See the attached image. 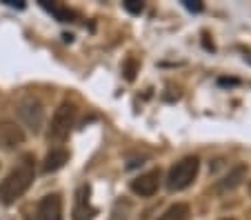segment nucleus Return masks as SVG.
<instances>
[{
	"label": "nucleus",
	"mask_w": 251,
	"mask_h": 220,
	"mask_svg": "<svg viewBox=\"0 0 251 220\" xmlns=\"http://www.w3.org/2000/svg\"><path fill=\"white\" fill-rule=\"evenodd\" d=\"M20 116H23V120L33 131L40 129V124H43V107H40V102H36V100L23 102L20 105Z\"/></svg>",
	"instance_id": "obj_8"
},
{
	"label": "nucleus",
	"mask_w": 251,
	"mask_h": 220,
	"mask_svg": "<svg viewBox=\"0 0 251 220\" xmlns=\"http://www.w3.org/2000/svg\"><path fill=\"white\" fill-rule=\"evenodd\" d=\"M187 218H189V207L182 205V202H178V205L169 207L158 220H187Z\"/></svg>",
	"instance_id": "obj_12"
},
{
	"label": "nucleus",
	"mask_w": 251,
	"mask_h": 220,
	"mask_svg": "<svg viewBox=\"0 0 251 220\" xmlns=\"http://www.w3.org/2000/svg\"><path fill=\"white\" fill-rule=\"evenodd\" d=\"M98 214L96 207L89 205V187H80L76 194V207H74V220H91Z\"/></svg>",
	"instance_id": "obj_7"
},
{
	"label": "nucleus",
	"mask_w": 251,
	"mask_h": 220,
	"mask_svg": "<svg viewBox=\"0 0 251 220\" xmlns=\"http://www.w3.org/2000/svg\"><path fill=\"white\" fill-rule=\"evenodd\" d=\"M227 220H229V218H227Z\"/></svg>",
	"instance_id": "obj_16"
},
{
	"label": "nucleus",
	"mask_w": 251,
	"mask_h": 220,
	"mask_svg": "<svg viewBox=\"0 0 251 220\" xmlns=\"http://www.w3.org/2000/svg\"><path fill=\"white\" fill-rule=\"evenodd\" d=\"M125 9L131 11V14H140V11H142V2H138V0H127V2H125Z\"/></svg>",
	"instance_id": "obj_13"
},
{
	"label": "nucleus",
	"mask_w": 251,
	"mask_h": 220,
	"mask_svg": "<svg viewBox=\"0 0 251 220\" xmlns=\"http://www.w3.org/2000/svg\"><path fill=\"white\" fill-rule=\"evenodd\" d=\"M69 160V153L65 149H51L47 153V158H45V165H43V171L45 173H51V171H58L62 165Z\"/></svg>",
	"instance_id": "obj_10"
},
{
	"label": "nucleus",
	"mask_w": 251,
	"mask_h": 220,
	"mask_svg": "<svg viewBox=\"0 0 251 220\" xmlns=\"http://www.w3.org/2000/svg\"><path fill=\"white\" fill-rule=\"evenodd\" d=\"M182 2L189 11H202V2H198V0H182Z\"/></svg>",
	"instance_id": "obj_14"
},
{
	"label": "nucleus",
	"mask_w": 251,
	"mask_h": 220,
	"mask_svg": "<svg viewBox=\"0 0 251 220\" xmlns=\"http://www.w3.org/2000/svg\"><path fill=\"white\" fill-rule=\"evenodd\" d=\"M249 194H251V180H249Z\"/></svg>",
	"instance_id": "obj_15"
},
{
	"label": "nucleus",
	"mask_w": 251,
	"mask_h": 220,
	"mask_svg": "<svg viewBox=\"0 0 251 220\" xmlns=\"http://www.w3.org/2000/svg\"><path fill=\"white\" fill-rule=\"evenodd\" d=\"M74 120H76V107L71 102H62L51 118V127H49V134H47L49 143H62L69 136L71 127H74Z\"/></svg>",
	"instance_id": "obj_3"
},
{
	"label": "nucleus",
	"mask_w": 251,
	"mask_h": 220,
	"mask_svg": "<svg viewBox=\"0 0 251 220\" xmlns=\"http://www.w3.org/2000/svg\"><path fill=\"white\" fill-rule=\"evenodd\" d=\"M158 185H160V171L158 169H151V171L138 176L136 180L131 182V192L138 194V196H153L158 192Z\"/></svg>",
	"instance_id": "obj_4"
},
{
	"label": "nucleus",
	"mask_w": 251,
	"mask_h": 220,
	"mask_svg": "<svg viewBox=\"0 0 251 220\" xmlns=\"http://www.w3.org/2000/svg\"><path fill=\"white\" fill-rule=\"evenodd\" d=\"M200 169V160L196 156H187V158L178 160V163L171 167L169 178H167V187L171 192H180V189H187L191 182L196 180Z\"/></svg>",
	"instance_id": "obj_2"
},
{
	"label": "nucleus",
	"mask_w": 251,
	"mask_h": 220,
	"mask_svg": "<svg viewBox=\"0 0 251 220\" xmlns=\"http://www.w3.org/2000/svg\"><path fill=\"white\" fill-rule=\"evenodd\" d=\"M25 140V134L18 124L0 122V149H14Z\"/></svg>",
	"instance_id": "obj_6"
},
{
	"label": "nucleus",
	"mask_w": 251,
	"mask_h": 220,
	"mask_svg": "<svg viewBox=\"0 0 251 220\" xmlns=\"http://www.w3.org/2000/svg\"><path fill=\"white\" fill-rule=\"evenodd\" d=\"M40 220H62V198L58 194H49L38 205Z\"/></svg>",
	"instance_id": "obj_5"
},
{
	"label": "nucleus",
	"mask_w": 251,
	"mask_h": 220,
	"mask_svg": "<svg viewBox=\"0 0 251 220\" xmlns=\"http://www.w3.org/2000/svg\"><path fill=\"white\" fill-rule=\"evenodd\" d=\"M245 173H247V167L245 165H238V167H233L231 171L227 173V176L223 178V180L218 182V192H233L238 185H240L242 180H245Z\"/></svg>",
	"instance_id": "obj_9"
},
{
	"label": "nucleus",
	"mask_w": 251,
	"mask_h": 220,
	"mask_svg": "<svg viewBox=\"0 0 251 220\" xmlns=\"http://www.w3.org/2000/svg\"><path fill=\"white\" fill-rule=\"evenodd\" d=\"M33 173H36V158L31 153H25L20 158L18 167L9 173L0 185V200L5 205L16 202L25 192L29 189V185L33 182Z\"/></svg>",
	"instance_id": "obj_1"
},
{
	"label": "nucleus",
	"mask_w": 251,
	"mask_h": 220,
	"mask_svg": "<svg viewBox=\"0 0 251 220\" xmlns=\"http://www.w3.org/2000/svg\"><path fill=\"white\" fill-rule=\"evenodd\" d=\"M40 5H43L47 11H51V14L56 16L60 23H69V20L74 18V11L67 9V7H62V5H58V2H45V0H43Z\"/></svg>",
	"instance_id": "obj_11"
}]
</instances>
